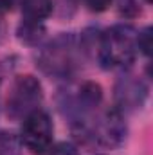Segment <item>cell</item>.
Listing matches in <instances>:
<instances>
[{"instance_id": "cell-4", "label": "cell", "mask_w": 153, "mask_h": 155, "mask_svg": "<svg viewBox=\"0 0 153 155\" xmlns=\"http://www.w3.org/2000/svg\"><path fill=\"white\" fill-rule=\"evenodd\" d=\"M43 99V88L38 78L31 74H22L13 81V87L7 96L5 110L13 119H24L33 110L40 108Z\"/></svg>"}, {"instance_id": "cell-3", "label": "cell", "mask_w": 153, "mask_h": 155, "mask_svg": "<svg viewBox=\"0 0 153 155\" xmlns=\"http://www.w3.org/2000/svg\"><path fill=\"white\" fill-rule=\"evenodd\" d=\"M76 49L77 41L72 35H60L38 54L36 65L49 76L67 78L76 69Z\"/></svg>"}, {"instance_id": "cell-1", "label": "cell", "mask_w": 153, "mask_h": 155, "mask_svg": "<svg viewBox=\"0 0 153 155\" xmlns=\"http://www.w3.org/2000/svg\"><path fill=\"white\" fill-rule=\"evenodd\" d=\"M137 33L128 24H117L103 31L97 41V61L103 69H124L137 58Z\"/></svg>"}, {"instance_id": "cell-9", "label": "cell", "mask_w": 153, "mask_h": 155, "mask_svg": "<svg viewBox=\"0 0 153 155\" xmlns=\"http://www.w3.org/2000/svg\"><path fill=\"white\" fill-rule=\"evenodd\" d=\"M16 36L22 43L36 47L41 43V40L45 38V27L41 22L34 20H24L18 27H16Z\"/></svg>"}, {"instance_id": "cell-8", "label": "cell", "mask_w": 153, "mask_h": 155, "mask_svg": "<svg viewBox=\"0 0 153 155\" xmlns=\"http://www.w3.org/2000/svg\"><path fill=\"white\" fill-rule=\"evenodd\" d=\"M22 15L24 20H34L43 22L52 15V0H22Z\"/></svg>"}, {"instance_id": "cell-10", "label": "cell", "mask_w": 153, "mask_h": 155, "mask_svg": "<svg viewBox=\"0 0 153 155\" xmlns=\"http://www.w3.org/2000/svg\"><path fill=\"white\" fill-rule=\"evenodd\" d=\"M0 155H20V139L11 132H0Z\"/></svg>"}, {"instance_id": "cell-15", "label": "cell", "mask_w": 153, "mask_h": 155, "mask_svg": "<svg viewBox=\"0 0 153 155\" xmlns=\"http://www.w3.org/2000/svg\"><path fill=\"white\" fill-rule=\"evenodd\" d=\"M13 5H15V0H0V15L11 13Z\"/></svg>"}, {"instance_id": "cell-6", "label": "cell", "mask_w": 153, "mask_h": 155, "mask_svg": "<svg viewBox=\"0 0 153 155\" xmlns=\"http://www.w3.org/2000/svg\"><path fill=\"white\" fill-rule=\"evenodd\" d=\"M148 96V87L133 76H122L115 83V108L121 112L142 107Z\"/></svg>"}, {"instance_id": "cell-16", "label": "cell", "mask_w": 153, "mask_h": 155, "mask_svg": "<svg viewBox=\"0 0 153 155\" xmlns=\"http://www.w3.org/2000/svg\"><path fill=\"white\" fill-rule=\"evenodd\" d=\"M144 2H146V4H151V0H144Z\"/></svg>"}, {"instance_id": "cell-11", "label": "cell", "mask_w": 153, "mask_h": 155, "mask_svg": "<svg viewBox=\"0 0 153 155\" xmlns=\"http://www.w3.org/2000/svg\"><path fill=\"white\" fill-rule=\"evenodd\" d=\"M151 49H153V29L146 27L141 33H137V51H141L146 58H150Z\"/></svg>"}, {"instance_id": "cell-5", "label": "cell", "mask_w": 153, "mask_h": 155, "mask_svg": "<svg viewBox=\"0 0 153 155\" xmlns=\"http://www.w3.org/2000/svg\"><path fill=\"white\" fill-rule=\"evenodd\" d=\"M54 126L47 112L41 108L33 110L24 117L20 130V144H24L33 155H43L52 146Z\"/></svg>"}, {"instance_id": "cell-7", "label": "cell", "mask_w": 153, "mask_h": 155, "mask_svg": "<svg viewBox=\"0 0 153 155\" xmlns=\"http://www.w3.org/2000/svg\"><path fill=\"white\" fill-rule=\"evenodd\" d=\"M103 101V88L96 81H85L77 90V108L81 112L97 108Z\"/></svg>"}, {"instance_id": "cell-13", "label": "cell", "mask_w": 153, "mask_h": 155, "mask_svg": "<svg viewBox=\"0 0 153 155\" xmlns=\"http://www.w3.org/2000/svg\"><path fill=\"white\" fill-rule=\"evenodd\" d=\"M119 13L124 15L126 18H132V16H137L141 13V9L137 7L135 0H121L119 2Z\"/></svg>"}, {"instance_id": "cell-14", "label": "cell", "mask_w": 153, "mask_h": 155, "mask_svg": "<svg viewBox=\"0 0 153 155\" xmlns=\"http://www.w3.org/2000/svg\"><path fill=\"white\" fill-rule=\"evenodd\" d=\"M112 2H114V0H85L86 7H88L90 11H94V13H103V11H106V9L112 5Z\"/></svg>"}, {"instance_id": "cell-2", "label": "cell", "mask_w": 153, "mask_h": 155, "mask_svg": "<svg viewBox=\"0 0 153 155\" xmlns=\"http://www.w3.org/2000/svg\"><path fill=\"white\" fill-rule=\"evenodd\" d=\"M72 132L77 139L85 144L94 143L103 148L114 150L121 146L126 139L128 128L124 116L119 108H110L103 112L94 123H86V119H76L72 123Z\"/></svg>"}, {"instance_id": "cell-12", "label": "cell", "mask_w": 153, "mask_h": 155, "mask_svg": "<svg viewBox=\"0 0 153 155\" xmlns=\"http://www.w3.org/2000/svg\"><path fill=\"white\" fill-rule=\"evenodd\" d=\"M43 155H79V152L72 143H58L50 146Z\"/></svg>"}]
</instances>
